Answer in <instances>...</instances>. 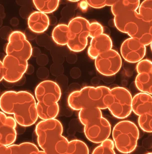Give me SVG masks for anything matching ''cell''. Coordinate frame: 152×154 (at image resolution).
<instances>
[{
	"instance_id": "cell-1",
	"label": "cell",
	"mask_w": 152,
	"mask_h": 154,
	"mask_svg": "<svg viewBox=\"0 0 152 154\" xmlns=\"http://www.w3.org/2000/svg\"><path fill=\"white\" fill-rule=\"evenodd\" d=\"M1 111L13 115L17 123L22 127H30L38 119L36 98L28 91H8L0 98Z\"/></svg>"
},
{
	"instance_id": "cell-2",
	"label": "cell",
	"mask_w": 152,
	"mask_h": 154,
	"mask_svg": "<svg viewBox=\"0 0 152 154\" xmlns=\"http://www.w3.org/2000/svg\"><path fill=\"white\" fill-rule=\"evenodd\" d=\"M37 142L47 154H67L69 141L63 135V127L59 120H42L36 126Z\"/></svg>"
},
{
	"instance_id": "cell-3",
	"label": "cell",
	"mask_w": 152,
	"mask_h": 154,
	"mask_svg": "<svg viewBox=\"0 0 152 154\" xmlns=\"http://www.w3.org/2000/svg\"><path fill=\"white\" fill-rule=\"evenodd\" d=\"M111 99V89L106 86H86L72 92L68 98L70 108L74 111L87 108L108 109Z\"/></svg>"
},
{
	"instance_id": "cell-4",
	"label": "cell",
	"mask_w": 152,
	"mask_h": 154,
	"mask_svg": "<svg viewBox=\"0 0 152 154\" xmlns=\"http://www.w3.org/2000/svg\"><path fill=\"white\" fill-rule=\"evenodd\" d=\"M79 119L84 126L86 138L91 142L101 144L109 138L112 132L111 125L109 121L103 117L100 109L92 108L80 110Z\"/></svg>"
},
{
	"instance_id": "cell-5",
	"label": "cell",
	"mask_w": 152,
	"mask_h": 154,
	"mask_svg": "<svg viewBox=\"0 0 152 154\" xmlns=\"http://www.w3.org/2000/svg\"><path fill=\"white\" fill-rule=\"evenodd\" d=\"M116 28L130 38H136L146 46L152 42V33L149 22L144 21L137 11H129L114 16Z\"/></svg>"
},
{
	"instance_id": "cell-6",
	"label": "cell",
	"mask_w": 152,
	"mask_h": 154,
	"mask_svg": "<svg viewBox=\"0 0 152 154\" xmlns=\"http://www.w3.org/2000/svg\"><path fill=\"white\" fill-rule=\"evenodd\" d=\"M139 136L137 126L130 121L119 122L113 129V140L117 150L122 154H130L134 151Z\"/></svg>"
},
{
	"instance_id": "cell-7",
	"label": "cell",
	"mask_w": 152,
	"mask_h": 154,
	"mask_svg": "<svg viewBox=\"0 0 152 154\" xmlns=\"http://www.w3.org/2000/svg\"><path fill=\"white\" fill-rule=\"evenodd\" d=\"M90 23L85 18L76 17L69 21V41L67 47L74 52L84 50L88 45Z\"/></svg>"
},
{
	"instance_id": "cell-8",
	"label": "cell",
	"mask_w": 152,
	"mask_h": 154,
	"mask_svg": "<svg viewBox=\"0 0 152 154\" xmlns=\"http://www.w3.org/2000/svg\"><path fill=\"white\" fill-rule=\"evenodd\" d=\"M132 100L128 89L121 87L114 88L111 89V99L108 109L116 118H127L132 111Z\"/></svg>"
},
{
	"instance_id": "cell-9",
	"label": "cell",
	"mask_w": 152,
	"mask_h": 154,
	"mask_svg": "<svg viewBox=\"0 0 152 154\" xmlns=\"http://www.w3.org/2000/svg\"><path fill=\"white\" fill-rule=\"evenodd\" d=\"M32 47L25 35L22 32H12L8 38L6 47L7 55L16 57L23 61H28L32 56Z\"/></svg>"
},
{
	"instance_id": "cell-10",
	"label": "cell",
	"mask_w": 152,
	"mask_h": 154,
	"mask_svg": "<svg viewBox=\"0 0 152 154\" xmlns=\"http://www.w3.org/2000/svg\"><path fill=\"white\" fill-rule=\"evenodd\" d=\"M95 65L96 70L100 74L112 76L120 71L122 60L118 52L111 49L99 55L95 60Z\"/></svg>"
},
{
	"instance_id": "cell-11",
	"label": "cell",
	"mask_w": 152,
	"mask_h": 154,
	"mask_svg": "<svg viewBox=\"0 0 152 154\" xmlns=\"http://www.w3.org/2000/svg\"><path fill=\"white\" fill-rule=\"evenodd\" d=\"M2 62L3 80L11 84L18 83L22 80L29 65L28 61L21 60L11 55H6Z\"/></svg>"
},
{
	"instance_id": "cell-12",
	"label": "cell",
	"mask_w": 152,
	"mask_h": 154,
	"mask_svg": "<svg viewBox=\"0 0 152 154\" xmlns=\"http://www.w3.org/2000/svg\"><path fill=\"white\" fill-rule=\"evenodd\" d=\"M62 92L59 85L55 82L45 80L36 88L35 96L37 102L46 105L58 103L61 98Z\"/></svg>"
},
{
	"instance_id": "cell-13",
	"label": "cell",
	"mask_w": 152,
	"mask_h": 154,
	"mask_svg": "<svg viewBox=\"0 0 152 154\" xmlns=\"http://www.w3.org/2000/svg\"><path fill=\"white\" fill-rule=\"evenodd\" d=\"M120 51L123 58L127 62L136 63L144 58L146 47L136 38H130L123 42Z\"/></svg>"
},
{
	"instance_id": "cell-14",
	"label": "cell",
	"mask_w": 152,
	"mask_h": 154,
	"mask_svg": "<svg viewBox=\"0 0 152 154\" xmlns=\"http://www.w3.org/2000/svg\"><path fill=\"white\" fill-rule=\"evenodd\" d=\"M17 123L14 118L0 112V145H12L17 139Z\"/></svg>"
},
{
	"instance_id": "cell-15",
	"label": "cell",
	"mask_w": 152,
	"mask_h": 154,
	"mask_svg": "<svg viewBox=\"0 0 152 154\" xmlns=\"http://www.w3.org/2000/svg\"><path fill=\"white\" fill-rule=\"evenodd\" d=\"M113 42L111 38L106 34L92 38L88 50V55L91 59L95 60L101 54L112 49Z\"/></svg>"
},
{
	"instance_id": "cell-16",
	"label": "cell",
	"mask_w": 152,
	"mask_h": 154,
	"mask_svg": "<svg viewBox=\"0 0 152 154\" xmlns=\"http://www.w3.org/2000/svg\"><path fill=\"white\" fill-rule=\"evenodd\" d=\"M0 154H47L39 150L35 144L30 142H24L19 145L9 146L1 145Z\"/></svg>"
},
{
	"instance_id": "cell-17",
	"label": "cell",
	"mask_w": 152,
	"mask_h": 154,
	"mask_svg": "<svg viewBox=\"0 0 152 154\" xmlns=\"http://www.w3.org/2000/svg\"><path fill=\"white\" fill-rule=\"evenodd\" d=\"M29 29L36 34L44 33L50 25L49 17L47 14L35 11L28 18Z\"/></svg>"
},
{
	"instance_id": "cell-18",
	"label": "cell",
	"mask_w": 152,
	"mask_h": 154,
	"mask_svg": "<svg viewBox=\"0 0 152 154\" xmlns=\"http://www.w3.org/2000/svg\"><path fill=\"white\" fill-rule=\"evenodd\" d=\"M152 103V96L141 92L133 98L132 111L139 116L149 113L151 110Z\"/></svg>"
},
{
	"instance_id": "cell-19",
	"label": "cell",
	"mask_w": 152,
	"mask_h": 154,
	"mask_svg": "<svg viewBox=\"0 0 152 154\" xmlns=\"http://www.w3.org/2000/svg\"><path fill=\"white\" fill-rule=\"evenodd\" d=\"M37 111L39 118L42 120H52L58 116L59 113V105L58 103L46 105L42 103L37 102Z\"/></svg>"
},
{
	"instance_id": "cell-20",
	"label": "cell",
	"mask_w": 152,
	"mask_h": 154,
	"mask_svg": "<svg viewBox=\"0 0 152 154\" xmlns=\"http://www.w3.org/2000/svg\"><path fill=\"white\" fill-rule=\"evenodd\" d=\"M52 39L59 46H67L69 41V28L67 25L59 24L54 28L52 33Z\"/></svg>"
},
{
	"instance_id": "cell-21",
	"label": "cell",
	"mask_w": 152,
	"mask_h": 154,
	"mask_svg": "<svg viewBox=\"0 0 152 154\" xmlns=\"http://www.w3.org/2000/svg\"><path fill=\"white\" fill-rule=\"evenodd\" d=\"M140 5L139 0L134 1H117L111 7V11L114 16L119 14L129 11H137Z\"/></svg>"
},
{
	"instance_id": "cell-22",
	"label": "cell",
	"mask_w": 152,
	"mask_h": 154,
	"mask_svg": "<svg viewBox=\"0 0 152 154\" xmlns=\"http://www.w3.org/2000/svg\"><path fill=\"white\" fill-rule=\"evenodd\" d=\"M135 85L141 92L152 96V71L138 74L135 79Z\"/></svg>"
},
{
	"instance_id": "cell-23",
	"label": "cell",
	"mask_w": 152,
	"mask_h": 154,
	"mask_svg": "<svg viewBox=\"0 0 152 154\" xmlns=\"http://www.w3.org/2000/svg\"><path fill=\"white\" fill-rule=\"evenodd\" d=\"M33 3L38 11L45 14H51L58 9L59 6V0L50 1H33Z\"/></svg>"
},
{
	"instance_id": "cell-24",
	"label": "cell",
	"mask_w": 152,
	"mask_h": 154,
	"mask_svg": "<svg viewBox=\"0 0 152 154\" xmlns=\"http://www.w3.org/2000/svg\"><path fill=\"white\" fill-rule=\"evenodd\" d=\"M67 154H89V148L83 141L74 140L70 141Z\"/></svg>"
},
{
	"instance_id": "cell-25",
	"label": "cell",
	"mask_w": 152,
	"mask_h": 154,
	"mask_svg": "<svg viewBox=\"0 0 152 154\" xmlns=\"http://www.w3.org/2000/svg\"><path fill=\"white\" fill-rule=\"evenodd\" d=\"M114 141L108 139L96 147L92 154H116Z\"/></svg>"
},
{
	"instance_id": "cell-26",
	"label": "cell",
	"mask_w": 152,
	"mask_h": 154,
	"mask_svg": "<svg viewBox=\"0 0 152 154\" xmlns=\"http://www.w3.org/2000/svg\"><path fill=\"white\" fill-rule=\"evenodd\" d=\"M139 14L146 22L152 21V0H145L141 4Z\"/></svg>"
},
{
	"instance_id": "cell-27",
	"label": "cell",
	"mask_w": 152,
	"mask_h": 154,
	"mask_svg": "<svg viewBox=\"0 0 152 154\" xmlns=\"http://www.w3.org/2000/svg\"><path fill=\"white\" fill-rule=\"evenodd\" d=\"M138 124L144 132L152 133V113L149 112L139 116Z\"/></svg>"
},
{
	"instance_id": "cell-28",
	"label": "cell",
	"mask_w": 152,
	"mask_h": 154,
	"mask_svg": "<svg viewBox=\"0 0 152 154\" xmlns=\"http://www.w3.org/2000/svg\"><path fill=\"white\" fill-rule=\"evenodd\" d=\"M136 70L138 74L148 73L152 71V62L149 60H142L138 63Z\"/></svg>"
},
{
	"instance_id": "cell-29",
	"label": "cell",
	"mask_w": 152,
	"mask_h": 154,
	"mask_svg": "<svg viewBox=\"0 0 152 154\" xmlns=\"http://www.w3.org/2000/svg\"><path fill=\"white\" fill-rule=\"evenodd\" d=\"M104 28L101 24L97 22L90 23L89 29V37L92 38L104 34Z\"/></svg>"
},
{
	"instance_id": "cell-30",
	"label": "cell",
	"mask_w": 152,
	"mask_h": 154,
	"mask_svg": "<svg viewBox=\"0 0 152 154\" xmlns=\"http://www.w3.org/2000/svg\"><path fill=\"white\" fill-rule=\"evenodd\" d=\"M89 6L95 9H100L104 7L105 6H111L112 7L117 1L112 0H104V1H93L88 0L87 1Z\"/></svg>"
},
{
	"instance_id": "cell-31",
	"label": "cell",
	"mask_w": 152,
	"mask_h": 154,
	"mask_svg": "<svg viewBox=\"0 0 152 154\" xmlns=\"http://www.w3.org/2000/svg\"><path fill=\"white\" fill-rule=\"evenodd\" d=\"M49 75V70L45 67H41L38 69L37 76L38 78L44 80L47 78Z\"/></svg>"
},
{
	"instance_id": "cell-32",
	"label": "cell",
	"mask_w": 152,
	"mask_h": 154,
	"mask_svg": "<svg viewBox=\"0 0 152 154\" xmlns=\"http://www.w3.org/2000/svg\"><path fill=\"white\" fill-rule=\"evenodd\" d=\"M37 64L41 67H44L49 62V59L47 56L45 54H41L36 59Z\"/></svg>"
},
{
	"instance_id": "cell-33",
	"label": "cell",
	"mask_w": 152,
	"mask_h": 154,
	"mask_svg": "<svg viewBox=\"0 0 152 154\" xmlns=\"http://www.w3.org/2000/svg\"><path fill=\"white\" fill-rule=\"evenodd\" d=\"M81 72L78 68H73L70 72V75L73 78L78 79L81 76Z\"/></svg>"
},
{
	"instance_id": "cell-34",
	"label": "cell",
	"mask_w": 152,
	"mask_h": 154,
	"mask_svg": "<svg viewBox=\"0 0 152 154\" xmlns=\"http://www.w3.org/2000/svg\"><path fill=\"white\" fill-rule=\"evenodd\" d=\"M89 6L87 1H80L78 2L79 8L82 12H86L88 10Z\"/></svg>"
},
{
	"instance_id": "cell-35",
	"label": "cell",
	"mask_w": 152,
	"mask_h": 154,
	"mask_svg": "<svg viewBox=\"0 0 152 154\" xmlns=\"http://www.w3.org/2000/svg\"><path fill=\"white\" fill-rule=\"evenodd\" d=\"M66 60L70 64H74L77 61V57L74 54H70L67 56Z\"/></svg>"
},
{
	"instance_id": "cell-36",
	"label": "cell",
	"mask_w": 152,
	"mask_h": 154,
	"mask_svg": "<svg viewBox=\"0 0 152 154\" xmlns=\"http://www.w3.org/2000/svg\"><path fill=\"white\" fill-rule=\"evenodd\" d=\"M20 14L21 15V17L23 18H26V17H28V18L30 16V15H29V12L28 11V8L27 7H22L21 8L20 11Z\"/></svg>"
},
{
	"instance_id": "cell-37",
	"label": "cell",
	"mask_w": 152,
	"mask_h": 154,
	"mask_svg": "<svg viewBox=\"0 0 152 154\" xmlns=\"http://www.w3.org/2000/svg\"><path fill=\"white\" fill-rule=\"evenodd\" d=\"M41 55V52L38 48L35 47L33 48L32 54V56L38 57Z\"/></svg>"
},
{
	"instance_id": "cell-38",
	"label": "cell",
	"mask_w": 152,
	"mask_h": 154,
	"mask_svg": "<svg viewBox=\"0 0 152 154\" xmlns=\"http://www.w3.org/2000/svg\"><path fill=\"white\" fill-rule=\"evenodd\" d=\"M34 70H35V69H34V66L32 65L29 64L26 73L28 75L32 74L33 73H34Z\"/></svg>"
},
{
	"instance_id": "cell-39",
	"label": "cell",
	"mask_w": 152,
	"mask_h": 154,
	"mask_svg": "<svg viewBox=\"0 0 152 154\" xmlns=\"http://www.w3.org/2000/svg\"><path fill=\"white\" fill-rule=\"evenodd\" d=\"M49 21H50V25L54 26L57 23V20L56 17L55 16H51L49 18Z\"/></svg>"
},
{
	"instance_id": "cell-40",
	"label": "cell",
	"mask_w": 152,
	"mask_h": 154,
	"mask_svg": "<svg viewBox=\"0 0 152 154\" xmlns=\"http://www.w3.org/2000/svg\"><path fill=\"white\" fill-rule=\"evenodd\" d=\"M19 20L17 18H12V19L10 20V24L11 25L13 26L14 27L17 26L19 24Z\"/></svg>"
},
{
	"instance_id": "cell-41",
	"label": "cell",
	"mask_w": 152,
	"mask_h": 154,
	"mask_svg": "<svg viewBox=\"0 0 152 154\" xmlns=\"http://www.w3.org/2000/svg\"><path fill=\"white\" fill-rule=\"evenodd\" d=\"M149 23L150 27L151 32H152V21H151V22H149Z\"/></svg>"
},
{
	"instance_id": "cell-42",
	"label": "cell",
	"mask_w": 152,
	"mask_h": 154,
	"mask_svg": "<svg viewBox=\"0 0 152 154\" xmlns=\"http://www.w3.org/2000/svg\"><path fill=\"white\" fill-rule=\"evenodd\" d=\"M69 1L72 2H79L80 1Z\"/></svg>"
},
{
	"instance_id": "cell-43",
	"label": "cell",
	"mask_w": 152,
	"mask_h": 154,
	"mask_svg": "<svg viewBox=\"0 0 152 154\" xmlns=\"http://www.w3.org/2000/svg\"><path fill=\"white\" fill-rule=\"evenodd\" d=\"M150 47H151V51H152V43H151V44H150Z\"/></svg>"
},
{
	"instance_id": "cell-44",
	"label": "cell",
	"mask_w": 152,
	"mask_h": 154,
	"mask_svg": "<svg viewBox=\"0 0 152 154\" xmlns=\"http://www.w3.org/2000/svg\"><path fill=\"white\" fill-rule=\"evenodd\" d=\"M150 112H151V113H152V106H151V110H150Z\"/></svg>"
},
{
	"instance_id": "cell-45",
	"label": "cell",
	"mask_w": 152,
	"mask_h": 154,
	"mask_svg": "<svg viewBox=\"0 0 152 154\" xmlns=\"http://www.w3.org/2000/svg\"><path fill=\"white\" fill-rule=\"evenodd\" d=\"M146 154H152V152H150V153H147Z\"/></svg>"
}]
</instances>
